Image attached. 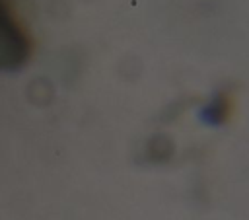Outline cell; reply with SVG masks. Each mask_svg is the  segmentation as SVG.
<instances>
[{
	"label": "cell",
	"mask_w": 249,
	"mask_h": 220,
	"mask_svg": "<svg viewBox=\"0 0 249 220\" xmlns=\"http://www.w3.org/2000/svg\"><path fill=\"white\" fill-rule=\"evenodd\" d=\"M31 55V37L12 0H0V70H16Z\"/></svg>",
	"instance_id": "cell-1"
},
{
	"label": "cell",
	"mask_w": 249,
	"mask_h": 220,
	"mask_svg": "<svg viewBox=\"0 0 249 220\" xmlns=\"http://www.w3.org/2000/svg\"><path fill=\"white\" fill-rule=\"evenodd\" d=\"M231 97L228 95V93H220V95H216L210 103H208V107L202 111V117H204V121L206 123H210V125H222L228 117H230V113H231Z\"/></svg>",
	"instance_id": "cell-2"
}]
</instances>
